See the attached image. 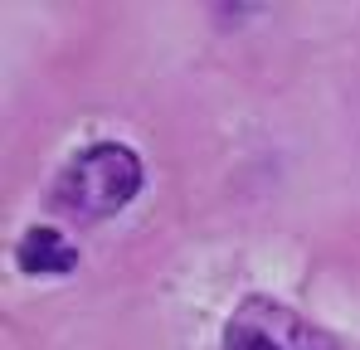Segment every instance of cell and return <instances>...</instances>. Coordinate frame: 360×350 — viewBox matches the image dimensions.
<instances>
[{
  "label": "cell",
  "mask_w": 360,
  "mask_h": 350,
  "mask_svg": "<svg viewBox=\"0 0 360 350\" xmlns=\"http://www.w3.org/2000/svg\"><path fill=\"white\" fill-rule=\"evenodd\" d=\"M141 190V156L122 141L83 146L54 180V200L78 219H108L127 209Z\"/></svg>",
  "instance_id": "obj_1"
},
{
  "label": "cell",
  "mask_w": 360,
  "mask_h": 350,
  "mask_svg": "<svg viewBox=\"0 0 360 350\" xmlns=\"http://www.w3.org/2000/svg\"><path fill=\"white\" fill-rule=\"evenodd\" d=\"M15 263L30 278H63L78 268V248L59 229H25V238L15 243Z\"/></svg>",
  "instance_id": "obj_3"
},
{
  "label": "cell",
  "mask_w": 360,
  "mask_h": 350,
  "mask_svg": "<svg viewBox=\"0 0 360 350\" xmlns=\"http://www.w3.org/2000/svg\"><path fill=\"white\" fill-rule=\"evenodd\" d=\"M224 350H336V341L273 297H243L224 321Z\"/></svg>",
  "instance_id": "obj_2"
}]
</instances>
